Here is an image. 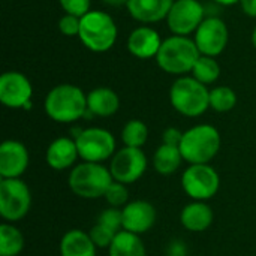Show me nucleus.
<instances>
[{
	"label": "nucleus",
	"instance_id": "1",
	"mask_svg": "<svg viewBox=\"0 0 256 256\" xmlns=\"http://www.w3.org/2000/svg\"><path fill=\"white\" fill-rule=\"evenodd\" d=\"M45 112L58 123H72L87 112V96L72 84L54 87L45 98Z\"/></svg>",
	"mask_w": 256,
	"mask_h": 256
},
{
	"label": "nucleus",
	"instance_id": "2",
	"mask_svg": "<svg viewBox=\"0 0 256 256\" xmlns=\"http://www.w3.org/2000/svg\"><path fill=\"white\" fill-rule=\"evenodd\" d=\"M201 52L195 40L188 36H171L165 39L156 56L158 64L162 70L172 75H184L192 72Z\"/></svg>",
	"mask_w": 256,
	"mask_h": 256
},
{
	"label": "nucleus",
	"instance_id": "3",
	"mask_svg": "<svg viewBox=\"0 0 256 256\" xmlns=\"http://www.w3.org/2000/svg\"><path fill=\"white\" fill-rule=\"evenodd\" d=\"M183 160L190 165L208 164L220 148L219 130L212 124H198L183 134L180 141Z\"/></svg>",
	"mask_w": 256,
	"mask_h": 256
},
{
	"label": "nucleus",
	"instance_id": "4",
	"mask_svg": "<svg viewBox=\"0 0 256 256\" xmlns=\"http://www.w3.org/2000/svg\"><path fill=\"white\" fill-rule=\"evenodd\" d=\"M170 100L176 111L186 117H200L210 108V92L194 76H182L170 90Z\"/></svg>",
	"mask_w": 256,
	"mask_h": 256
},
{
	"label": "nucleus",
	"instance_id": "5",
	"mask_svg": "<svg viewBox=\"0 0 256 256\" xmlns=\"http://www.w3.org/2000/svg\"><path fill=\"white\" fill-rule=\"evenodd\" d=\"M114 182L111 171L100 164L82 162L76 165L68 178L70 190L86 200H96L105 195L111 183Z\"/></svg>",
	"mask_w": 256,
	"mask_h": 256
},
{
	"label": "nucleus",
	"instance_id": "6",
	"mask_svg": "<svg viewBox=\"0 0 256 256\" xmlns=\"http://www.w3.org/2000/svg\"><path fill=\"white\" fill-rule=\"evenodd\" d=\"M78 38L93 52H105L116 44L117 26L114 20L102 10H90L81 16Z\"/></svg>",
	"mask_w": 256,
	"mask_h": 256
},
{
	"label": "nucleus",
	"instance_id": "7",
	"mask_svg": "<svg viewBox=\"0 0 256 256\" xmlns=\"http://www.w3.org/2000/svg\"><path fill=\"white\" fill-rule=\"evenodd\" d=\"M32 195L27 184L20 178H2L0 214L4 220H21L30 210Z\"/></svg>",
	"mask_w": 256,
	"mask_h": 256
},
{
	"label": "nucleus",
	"instance_id": "8",
	"mask_svg": "<svg viewBox=\"0 0 256 256\" xmlns=\"http://www.w3.org/2000/svg\"><path fill=\"white\" fill-rule=\"evenodd\" d=\"M78 154L84 162L100 164L116 150V140L111 132L100 128H88L75 136Z\"/></svg>",
	"mask_w": 256,
	"mask_h": 256
},
{
	"label": "nucleus",
	"instance_id": "9",
	"mask_svg": "<svg viewBox=\"0 0 256 256\" xmlns=\"http://www.w3.org/2000/svg\"><path fill=\"white\" fill-rule=\"evenodd\" d=\"M184 192L195 201H207L213 198L220 186L219 174L208 164L190 165L182 177Z\"/></svg>",
	"mask_w": 256,
	"mask_h": 256
},
{
	"label": "nucleus",
	"instance_id": "10",
	"mask_svg": "<svg viewBox=\"0 0 256 256\" xmlns=\"http://www.w3.org/2000/svg\"><path fill=\"white\" fill-rule=\"evenodd\" d=\"M147 168V158L141 148L124 147L118 150L110 165L114 182L130 184L142 177Z\"/></svg>",
	"mask_w": 256,
	"mask_h": 256
},
{
	"label": "nucleus",
	"instance_id": "11",
	"mask_svg": "<svg viewBox=\"0 0 256 256\" xmlns=\"http://www.w3.org/2000/svg\"><path fill=\"white\" fill-rule=\"evenodd\" d=\"M204 14V6L198 0H176L166 16L168 27L177 36H188L206 20Z\"/></svg>",
	"mask_w": 256,
	"mask_h": 256
},
{
	"label": "nucleus",
	"instance_id": "12",
	"mask_svg": "<svg viewBox=\"0 0 256 256\" xmlns=\"http://www.w3.org/2000/svg\"><path fill=\"white\" fill-rule=\"evenodd\" d=\"M228 39L230 33L226 24L218 16H210L200 24V27L195 32L194 40L201 56L216 57L226 48Z\"/></svg>",
	"mask_w": 256,
	"mask_h": 256
},
{
	"label": "nucleus",
	"instance_id": "13",
	"mask_svg": "<svg viewBox=\"0 0 256 256\" xmlns=\"http://www.w3.org/2000/svg\"><path fill=\"white\" fill-rule=\"evenodd\" d=\"M32 84L20 72L10 70L0 76V102L9 108H26L32 99Z\"/></svg>",
	"mask_w": 256,
	"mask_h": 256
},
{
	"label": "nucleus",
	"instance_id": "14",
	"mask_svg": "<svg viewBox=\"0 0 256 256\" xmlns=\"http://www.w3.org/2000/svg\"><path fill=\"white\" fill-rule=\"evenodd\" d=\"M28 166V152L20 141L8 140L0 146V177L20 178Z\"/></svg>",
	"mask_w": 256,
	"mask_h": 256
},
{
	"label": "nucleus",
	"instance_id": "15",
	"mask_svg": "<svg viewBox=\"0 0 256 256\" xmlns=\"http://www.w3.org/2000/svg\"><path fill=\"white\" fill-rule=\"evenodd\" d=\"M123 230L136 236L147 232L156 222V210L147 201H132L122 210Z\"/></svg>",
	"mask_w": 256,
	"mask_h": 256
},
{
	"label": "nucleus",
	"instance_id": "16",
	"mask_svg": "<svg viewBox=\"0 0 256 256\" xmlns=\"http://www.w3.org/2000/svg\"><path fill=\"white\" fill-rule=\"evenodd\" d=\"M162 40L156 30L150 27H138L128 38V50L138 58H152L158 56Z\"/></svg>",
	"mask_w": 256,
	"mask_h": 256
},
{
	"label": "nucleus",
	"instance_id": "17",
	"mask_svg": "<svg viewBox=\"0 0 256 256\" xmlns=\"http://www.w3.org/2000/svg\"><path fill=\"white\" fill-rule=\"evenodd\" d=\"M174 0H129L126 8L141 22H158L168 16Z\"/></svg>",
	"mask_w": 256,
	"mask_h": 256
},
{
	"label": "nucleus",
	"instance_id": "18",
	"mask_svg": "<svg viewBox=\"0 0 256 256\" xmlns=\"http://www.w3.org/2000/svg\"><path fill=\"white\" fill-rule=\"evenodd\" d=\"M78 156L80 154H78V147H76L75 140L62 136V138L54 140L50 144L46 150V164L52 170L62 171V170L70 168L75 164Z\"/></svg>",
	"mask_w": 256,
	"mask_h": 256
},
{
	"label": "nucleus",
	"instance_id": "19",
	"mask_svg": "<svg viewBox=\"0 0 256 256\" xmlns=\"http://www.w3.org/2000/svg\"><path fill=\"white\" fill-rule=\"evenodd\" d=\"M182 225L192 232L206 231L213 222V210L204 201L188 204L180 214Z\"/></svg>",
	"mask_w": 256,
	"mask_h": 256
},
{
	"label": "nucleus",
	"instance_id": "20",
	"mask_svg": "<svg viewBox=\"0 0 256 256\" xmlns=\"http://www.w3.org/2000/svg\"><path fill=\"white\" fill-rule=\"evenodd\" d=\"M120 108L117 93L106 87H99L87 94V110L99 117H110Z\"/></svg>",
	"mask_w": 256,
	"mask_h": 256
},
{
	"label": "nucleus",
	"instance_id": "21",
	"mask_svg": "<svg viewBox=\"0 0 256 256\" xmlns=\"http://www.w3.org/2000/svg\"><path fill=\"white\" fill-rule=\"evenodd\" d=\"M62 256H96V246L81 230L68 231L60 242Z\"/></svg>",
	"mask_w": 256,
	"mask_h": 256
},
{
	"label": "nucleus",
	"instance_id": "22",
	"mask_svg": "<svg viewBox=\"0 0 256 256\" xmlns=\"http://www.w3.org/2000/svg\"><path fill=\"white\" fill-rule=\"evenodd\" d=\"M110 256H146V248L140 236L122 230L110 246Z\"/></svg>",
	"mask_w": 256,
	"mask_h": 256
},
{
	"label": "nucleus",
	"instance_id": "23",
	"mask_svg": "<svg viewBox=\"0 0 256 256\" xmlns=\"http://www.w3.org/2000/svg\"><path fill=\"white\" fill-rule=\"evenodd\" d=\"M182 160H183V156H182L180 147L178 146H170V144H162L153 156L154 170L160 176L174 174L178 170Z\"/></svg>",
	"mask_w": 256,
	"mask_h": 256
},
{
	"label": "nucleus",
	"instance_id": "24",
	"mask_svg": "<svg viewBox=\"0 0 256 256\" xmlns=\"http://www.w3.org/2000/svg\"><path fill=\"white\" fill-rule=\"evenodd\" d=\"M24 249V237L10 224L0 225V256H16Z\"/></svg>",
	"mask_w": 256,
	"mask_h": 256
},
{
	"label": "nucleus",
	"instance_id": "25",
	"mask_svg": "<svg viewBox=\"0 0 256 256\" xmlns=\"http://www.w3.org/2000/svg\"><path fill=\"white\" fill-rule=\"evenodd\" d=\"M194 78L198 80L202 84H212L214 82L219 75H220V66L219 63L214 60V57H208V56H201L198 58V62L195 63L194 69H192Z\"/></svg>",
	"mask_w": 256,
	"mask_h": 256
},
{
	"label": "nucleus",
	"instance_id": "26",
	"mask_svg": "<svg viewBox=\"0 0 256 256\" xmlns=\"http://www.w3.org/2000/svg\"><path fill=\"white\" fill-rule=\"evenodd\" d=\"M148 136V129L141 120H130L124 124L122 130V140L124 147H135L141 148Z\"/></svg>",
	"mask_w": 256,
	"mask_h": 256
},
{
	"label": "nucleus",
	"instance_id": "27",
	"mask_svg": "<svg viewBox=\"0 0 256 256\" xmlns=\"http://www.w3.org/2000/svg\"><path fill=\"white\" fill-rule=\"evenodd\" d=\"M237 104V94L226 86L216 87L210 92V108L218 112H228Z\"/></svg>",
	"mask_w": 256,
	"mask_h": 256
},
{
	"label": "nucleus",
	"instance_id": "28",
	"mask_svg": "<svg viewBox=\"0 0 256 256\" xmlns=\"http://www.w3.org/2000/svg\"><path fill=\"white\" fill-rule=\"evenodd\" d=\"M104 198L106 200V202L111 207H120V206L126 204V201L129 198V190L123 183L112 182L111 186L108 188V190L105 192Z\"/></svg>",
	"mask_w": 256,
	"mask_h": 256
},
{
	"label": "nucleus",
	"instance_id": "29",
	"mask_svg": "<svg viewBox=\"0 0 256 256\" xmlns=\"http://www.w3.org/2000/svg\"><path fill=\"white\" fill-rule=\"evenodd\" d=\"M98 224L106 226L108 230H111L112 232L118 234L123 228V216H122V212L117 210V208H106L104 210L99 218H98Z\"/></svg>",
	"mask_w": 256,
	"mask_h": 256
},
{
	"label": "nucleus",
	"instance_id": "30",
	"mask_svg": "<svg viewBox=\"0 0 256 256\" xmlns=\"http://www.w3.org/2000/svg\"><path fill=\"white\" fill-rule=\"evenodd\" d=\"M88 236H90V238H92V242L94 243L96 248H110L111 243H112V240H114V237L117 234L112 232L111 230H108L106 226H104L100 224H96L90 230Z\"/></svg>",
	"mask_w": 256,
	"mask_h": 256
},
{
	"label": "nucleus",
	"instance_id": "31",
	"mask_svg": "<svg viewBox=\"0 0 256 256\" xmlns=\"http://www.w3.org/2000/svg\"><path fill=\"white\" fill-rule=\"evenodd\" d=\"M63 10L78 18L90 12V0H58Z\"/></svg>",
	"mask_w": 256,
	"mask_h": 256
},
{
	"label": "nucleus",
	"instance_id": "32",
	"mask_svg": "<svg viewBox=\"0 0 256 256\" xmlns=\"http://www.w3.org/2000/svg\"><path fill=\"white\" fill-rule=\"evenodd\" d=\"M58 28L64 36H78L81 28V18L66 14L58 21Z\"/></svg>",
	"mask_w": 256,
	"mask_h": 256
},
{
	"label": "nucleus",
	"instance_id": "33",
	"mask_svg": "<svg viewBox=\"0 0 256 256\" xmlns=\"http://www.w3.org/2000/svg\"><path fill=\"white\" fill-rule=\"evenodd\" d=\"M164 144H170V146H180V141L183 138V134L176 129V128H168L164 132Z\"/></svg>",
	"mask_w": 256,
	"mask_h": 256
},
{
	"label": "nucleus",
	"instance_id": "34",
	"mask_svg": "<svg viewBox=\"0 0 256 256\" xmlns=\"http://www.w3.org/2000/svg\"><path fill=\"white\" fill-rule=\"evenodd\" d=\"M242 9L246 15L256 18V0H242Z\"/></svg>",
	"mask_w": 256,
	"mask_h": 256
},
{
	"label": "nucleus",
	"instance_id": "35",
	"mask_svg": "<svg viewBox=\"0 0 256 256\" xmlns=\"http://www.w3.org/2000/svg\"><path fill=\"white\" fill-rule=\"evenodd\" d=\"M102 2L111 6H122V4H128L129 0H102Z\"/></svg>",
	"mask_w": 256,
	"mask_h": 256
},
{
	"label": "nucleus",
	"instance_id": "36",
	"mask_svg": "<svg viewBox=\"0 0 256 256\" xmlns=\"http://www.w3.org/2000/svg\"><path fill=\"white\" fill-rule=\"evenodd\" d=\"M214 2L219 3V4H224V6H232V4H236V3H238L242 0H214Z\"/></svg>",
	"mask_w": 256,
	"mask_h": 256
},
{
	"label": "nucleus",
	"instance_id": "37",
	"mask_svg": "<svg viewBox=\"0 0 256 256\" xmlns=\"http://www.w3.org/2000/svg\"><path fill=\"white\" fill-rule=\"evenodd\" d=\"M252 44H254V46L256 48V27L254 28V33H252Z\"/></svg>",
	"mask_w": 256,
	"mask_h": 256
}]
</instances>
